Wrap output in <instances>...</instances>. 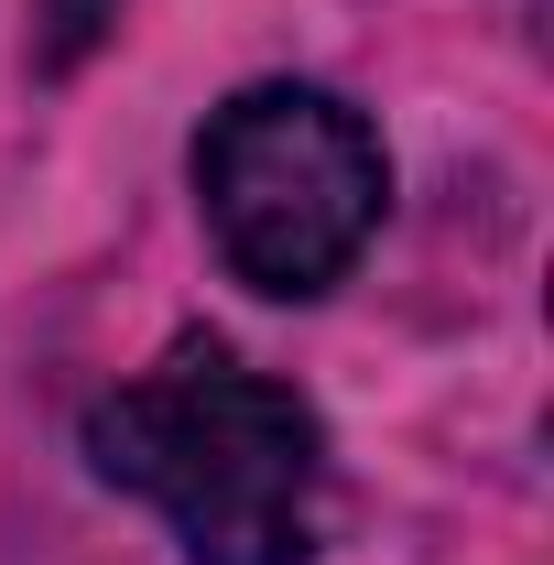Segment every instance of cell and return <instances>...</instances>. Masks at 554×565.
<instances>
[{
	"label": "cell",
	"instance_id": "cell-1",
	"mask_svg": "<svg viewBox=\"0 0 554 565\" xmlns=\"http://www.w3.org/2000/svg\"><path fill=\"white\" fill-rule=\"evenodd\" d=\"M98 479L141 490L185 565H305L327 533V435L316 403L251 370L228 338H174L87 414Z\"/></svg>",
	"mask_w": 554,
	"mask_h": 565
},
{
	"label": "cell",
	"instance_id": "cell-2",
	"mask_svg": "<svg viewBox=\"0 0 554 565\" xmlns=\"http://www.w3.org/2000/svg\"><path fill=\"white\" fill-rule=\"evenodd\" d=\"M196 196H207L217 262L251 294L305 305L370 250L392 163H381V141L348 98L273 76V87H239L196 131Z\"/></svg>",
	"mask_w": 554,
	"mask_h": 565
},
{
	"label": "cell",
	"instance_id": "cell-3",
	"mask_svg": "<svg viewBox=\"0 0 554 565\" xmlns=\"http://www.w3.org/2000/svg\"><path fill=\"white\" fill-rule=\"evenodd\" d=\"M109 22H120V0H33V66L44 76L87 66V55L109 44Z\"/></svg>",
	"mask_w": 554,
	"mask_h": 565
}]
</instances>
